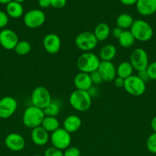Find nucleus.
<instances>
[{"instance_id": "4be33fe9", "label": "nucleus", "mask_w": 156, "mask_h": 156, "mask_svg": "<svg viewBox=\"0 0 156 156\" xmlns=\"http://www.w3.org/2000/svg\"><path fill=\"white\" fill-rule=\"evenodd\" d=\"M117 50L113 44H106L99 50V58L102 61H111L116 56Z\"/></svg>"}, {"instance_id": "e433bc0d", "label": "nucleus", "mask_w": 156, "mask_h": 156, "mask_svg": "<svg viewBox=\"0 0 156 156\" xmlns=\"http://www.w3.org/2000/svg\"><path fill=\"white\" fill-rule=\"evenodd\" d=\"M122 31H123V30H122V29L119 28V27H114V28H113V30H111V34L115 39L118 40L119 38V37H120V35L122 34Z\"/></svg>"}, {"instance_id": "473e14b6", "label": "nucleus", "mask_w": 156, "mask_h": 156, "mask_svg": "<svg viewBox=\"0 0 156 156\" xmlns=\"http://www.w3.org/2000/svg\"><path fill=\"white\" fill-rule=\"evenodd\" d=\"M64 156H80V151L77 147L69 146L64 150Z\"/></svg>"}, {"instance_id": "f03ea898", "label": "nucleus", "mask_w": 156, "mask_h": 156, "mask_svg": "<svg viewBox=\"0 0 156 156\" xmlns=\"http://www.w3.org/2000/svg\"><path fill=\"white\" fill-rule=\"evenodd\" d=\"M100 64L99 57L91 52H85L78 57L76 66L81 73L90 74L98 69Z\"/></svg>"}, {"instance_id": "a19ab883", "label": "nucleus", "mask_w": 156, "mask_h": 156, "mask_svg": "<svg viewBox=\"0 0 156 156\" xmlns=\"http://www.w3.org/2000/svg\"><path fill=\"white\" fill-rule=\"evenodd\" d=\"M151 127L154 133H156V116L153 117L151 120Z\"/></svg>"}, {"instance_id": "423d86ee", "label": "nucleus", "mask_w": 156, "mask_h": 156, "mask_svg": "<svg viewBox=\"0 0 156 156\" xmlns=\"http://www.w3.org/2000/svg\"><path fill=\"white\" fill-rule=\"evenodd\" d=\"M124 89L129 94L136 97L142 95L146 91V85L137 75H132L125 79Z\"/></svg>"}, {"instance_id": "a211bd4d", "label": "nucleus", "mask_w": 156, "mask_h": 156, "mask_svg": "<svg viewBox=\"0 0 156 156\" xmlns=\"http://www.w3.org/2000/svg\"><path fill=\"white\" fill-rule=\"evenodd\" d=\"M31 138L34 144L38 146H44L49 140L48 132L45 130L41 126L32 129Z\"/></svg>"}, {"instance_id": "4468645a", "label": "nucleus", "mask_w": 156, "mask_h": 156, "mask_svg": "<svg viewBox=\"0 0 156 156\" xmlns=\"http://www.w3.org/2000/svg\"><path fill=\"white\" fill-rule=\"evenodd\" d=\"M43 47L49 54H56L61 50V38L56 34H48L43 39Z\"/></svg>"}, {"instance_id": "c85d7f7f", "label": "nucleus", "mask_w": 156, "mask_h": 156, "mask_svg": "<svg viewBox=\"0 0 156 156\" xmlns=\"http://www.w3.org/2000/svg\"><path fill=\"white\" fill-rule=\"evenodd\" d=\"M146 148L149 152L156 154V133H153L146 140Z\"/></svg>"}, {"instance_id": "f704fd0d", "label": "nucleus", "mask_w": 156, "mask_h": 156, "mask_svg": "<svg viewBox=\"0 0 156 156\" xmlns=\"http://www.w3.org/2000/svg\"><path fill=\"white\" fill-rule=\"evenodd\" d=\"M67 4V0H50V6L54 9H62Z\"/></svg>"}, {"instance_id": "ddd939ff", "label": "nucleus", "mask_w": 156, "mask_h": 156, "mask_svg": "<svg viewBox=\"0 0 156 156\" xmlns=\"http://www.w3.org/2000/svg\"><path fill=\"white\" fill-rule=\"evenodd\" d=\"M5 145L12 152H20L25 146V140L21 134L11 133L5 139Z\"/></svg>"}, {"instance_id": "7ed1b4c3", "label": "nucleus", "mask_w": 156, "mask_h": 156, "mask_svg": "<svg viewBox=\"0 0 156 156\" xmlns=\"http://www.w3.org/2000/svg\"><path fill=\"white\" fill-rule=\"evenodd\" d=\"M44 117L45 115L42 109L32 105L24 110L22 116L23 124L27 128L34 129L41 126Z\"/></svg>"}, {"instance_id": "ea45409f", "label": "nucleus", "mask_w": 156, "mask_h": 156, "mask_svg": "<svg viewBox=\"0 0 156 156\" xmlns=\"http://www.w3.org/2000/svg\"><path fill=\"white\" fill-rule=\"evenodd\" d=\"M138 0H120L121 3L125 5H136L137 2Z\"/></svg>"}, {"instance_id": "dca6fc26", "label": "nucleus", "mask_w": 156, "mask_h": 156, "mask_svg": "<svg viewBox=\"0 0 156 156\" xmlns=\"http://www.w3.org/2000/svg\"><path fill=\"white\" fill-rule=\"evenodd\" d=\"M137 12L143 16H149L156 12V0H138Z\"/></svg>"}, {"instance_id": "c03bdc74", "label": "nucleus", "mask_w": 156, "mask_h": 156, "mask_svg": "<svg viewBox=\"0 0 156 156\" xmlns=\"http://www.w3.org/2000/svg\"><path fill=\"white\" fill-rule=\"evenodd\" d=\"M35 156H41V155H35Z\"/></svg>"}, {"instance_id": "2f4dec72", "label": "nucleus", "mask_w": 156, "mask_h": 156, "mask_svg": "<svg viewBox=\"0 0 156 156\" xmlns=\"http://www.w3.org/2000/svg\"><path fill=\"white\" fill-rule=\"evenodd\" d=\"M90 79H91L93 85H99V84H101L102 82H103L102 76H101L100 73L98 72V70L91 73L90 74Z\"/></svg>"}, {"instance_id": "4c0bfd02", "label": "nucleus", "mask_w": 156, "mask_h": 156, "mask_svg": "<svg viewBox=\"0 0 156 156\" xmlns=\"http://www.w3.org/2000/svg\"><path fill=\"white\" fill-rule=\"evenodd\" d=\"M114 82V85H116L117 88H123L124 84H125V79H122L120 77H116V79L113 80Z\"/></svg>"}, {"instance_id": "6e6552de", "label": "nucleus", "mask_w": 156, "mask_h": 156, "mask_svg": "<svg viewBox=\"0 0 156 156\" xmlns=\"http://www.w3.org/2000/svg\"><path fill=\"white\" fill-rule=\"evenodd\" d=\"M50 140L53 147L60 150H65L70 146L71 134L69 133L64 128H59L54 132L51 133Z\"/></svg>"}, {"instance_id": "c756f323", "label": "nucleus", "mask_w": 156, "mask_h": 156, "mask_svg": "<svg viewBox=\"0 0 156 156\" xmlns=\"http://www.w3.org/2000/svg\"><path fill=\"white\" fill-rule=\"evenodd\" d=\"M146 71L150 80H156V60L148 66Z\"/></svg>"}, {"instance_id": "2eb2a0df", "label": "nucleus", "mask_w": 156, "mask_h": 156, "mask_svg": "<svg viewBox=\"0 0 156 156\" xmlns=\"http://www.w3.org/2000/svg\"><path fill=\"white\" fill-rule=\"evenodd\" d=\"M103 82H113L116 78V68L111 61H102L98 68Z\"/></svg>"}, {"instance_id": "20e7f679", "label": "nucleus", "mask_w": 156, "mask_h": 156, "mask_svg": "<svg viewBox=\"0 0 156 156\" xmlns=\"http://www.w3.org/2000/svg\"><path fill=\"white\" fill-rule=\"evenodd\" d=\"M129 30L134 37L135 40L141 42L150 41L154 33L152 27L147 21L141 19L134 21Z\"/></svg>"}, {"instance_id": "0eeeda50", "label": "nucleus", "mask_w": 156, "mask_h": 156, "mask_svg": "<svg viewBox=\"0 0 156 156\" xmlns=\"http://www.w3.org/2000/svg\"><path fill=\"white\" fill-rule=\"evenodd\" d=\"M51 101L50 91L45 87L38 86L32 91L31 101L33 106L43 110L51 102Z\"/></svg>"}, {"instance_id": "b1692460", "label": "nucleus", "mask_w": 156, "mask_h": 156, "mask_svg": "<svg viewBox=\"0 0 156 156\" xmlns=\"http://www.w3.org/2000/svg\"><path fill=\"white\" fill-rule=\"evenodd\" d=\"M116 22L118 27L125 30L128 28H131L133 22H134V19H133L132 16L130 15L129 14L123 13L119 15L116 18Z\"/></svg>"}, {"instance_id": "6ab92c4d", "label": "nucleus", "mask_w": 156, "mask_h": 156, "mask_svg": "<svg viewBox=\"0 0 156 156\" xmlns=\"http://www.w3.org/2000/svg\"><path fill=\"white\" fill-rule=\"evenodd\" d=\"M82 125V120L76 115H69L63 122V128L69 133L76 132Z\"/></svg>"}, {"instance_id": "1a4fd4ad", "label": "nucleus", "mask_w": 156, "mask_h": 156, "mask_svg": "<svg viewBox=\"0 0 156 156\" xmlns=\"http://www.w3.org/2000/svg\"><path fill=\"white\" fill-rule=\"evenodd\" d=\"M46 20V15L40 9H32L24 15L23 21L24 25L31 29L38 28L44 24Z\"/></svg>"}, {"instance_id": "58836bf2", "label": "nucleus", "mask_w": 156, "mask_h": 156, "mask_svg": "<svg viewBox=\"0 0 156 156\" xmlns=\"http://www.w3.org/2000/svg\"><path fill=\"white\" fill-rule=\"evenodd\" d=\"M38 5L42 9H47L50 6V0H38Z\"/></svg>"}, {"instance_id": "9b49d317", "label": "nucleus", "mask_w": 156, "mask_h": 156, "mask_svg": "<svg viewBox=\"0 0 156 156\" xmlns=\"http://www.w3.org/2000/svg\"><path fill=\"white\" fill-rule=\"evenodd\" d=\"M18 102L11 96H6L0 99V118L8 119L16 111Z\"/></svg>"}, {"instance_id": "c9c22d12", "label": "nucleus", "mask_w": 156, "mask_h": 156, "mask_svg": "<svg viewBox=\"0 0 156 156\" xmlns=\"http://www.w3.org/2000/svg\"><path fill=\"white\" fill-rule=\"evenodd\" d=\"M137 76H139V78H140L141 79H142L143 82H145V83H146L148 81L150 80L149 77H148V73H147L146 69L145 70H142V71H139L138 72V74Z\"/></svg>"}, {"instance_id": "39448f33", "label": "nucleus", "mask_w": 156, "mask_h": 156, "mask_svg": "<svg viewBox=\"0 0 156 156\" xmlns=\"http://www.w3.org/2000/svg\"><path fill=\"white\" fill-rule=\"evenodd\" d=\"M99 41L94 36L93 32L84 31L75 38V45L79 50L85 52H90L96 48Z\"/></svg>"}, {"instance_id": "aec40b11", "label": "nucleus", "mask_w": 156, "mask_h": 156, "mask_svg": "<svg viewBox=\"0 0 156 156\" xmlns=\"http://www.w3.org/2000/svg\"><path fill=\"white\" fill-rule=\"evenodd\" d=\"M24 13V8L21 3H18L15 1H11L6 5V14L8 16L12 18H21Z\"/></svg>"}, {"instance_id": "393cba45", "label": "nucleus", "mask_w": 156, "mask_h": 156, "mask_svg": "<svg viewBox=\"0 0 156 156\" xmlns=\"http://www.w3.org/2000/svg\"><path fill=\"white\" fill-rule=\"evenodd\" d=\"M41 126L48 133H53L60 128V123L57 117L45 116L43 120Z\"/></svg>"}, {"instance_id": "37998d69", "label": "nucleus", "mask_w": 156, "mask_h": 156, "mask_svg": "<svg viewBox=\"0 0 156 156\" xmlns=\"http://www.w3.org/2000/svg\"><path fill=\"white\" fill-rule=\"evenodd\" d=\"M13 1H15V2H18V3H22V2H24V1H25V0H13Z\"/></svg>"}, {"instance_id": "a878e982", "label": "nucleus", "mask_w": 156, "mask_h": 156, "mask_svg": "<svg viewBox=\"0 0 156 156\" xmlns=\"http://www.w3.org/2000/svg\"><path fill=\"white\" fill-rule=\"evenodd\" d=\"M135 38L132 34L131 31L128 30H125L122 31V34L120 35L119 38L118 39L119 45L123 48H129L134 44Z\"/></svg>"}, {"instance_id": "72a5a7b5", "label": "nucleus", "mask_w": 156, "mask_h": 156, "mask_svg": "<svg viewBox=\"0 0 156 156\" xmlns=\"http://www.w3.org/2000/svg\"><path fill=\"white\" fill-rule=\"evenodd\" d=\"M9 23V16L6 12L0 10V29H4Z\"/></svg>"}, {"instance_id": "5701e85b", "label": "nucleus", "mask_w": 156, "mask_h": 156, "mask_svg": "<svg viewBox=\"0 0 156 156\" xmlns=\"http://www.w3.org/2000/svg\"><path fill=\"white\" fill-rule=\"evenodd\" d=\"M133 70H134V69H133L131 63L129 62L125 61V62H121L117 66V68H116V75H117L118 77L125 79L132 76Z\"/></svg>"}, {"instance_id": "79ce46f5", "label": "nucleus", "mask_w": 156, "mask_h": 156, "mask_svg": "<svg viewBox=\"0 0 156 156\" xmlns=\"http://www.w3.org/2000/svg\"><path fill=\"white\" fill-rule=\"evenodd\" d=\"M11 1H12V0H0V4L7 5L8 3L10 2Z\"/></svg>"}, {"instance_id": "412c9836", "label": "nucleus", "mask_w": 156, "mask_h": 156, "mask_svg": "<svg viewBox=\"0 0 156 156\" xmlns=\"http://www.w3.org/2000/svg\"><path fill=\"white\" fill-rule=\"evenodd\" d=\"M93 33L98 41H104L111 34V29L106 23H99L96 26Z\"/></svg>"}, {"instance_id": "f257e3e1", "label": "nucleus", "mask_w": 156, "mask_h": 156, "mask_svg": "<svg viewBox=\"0 0 156 156\" xmlns=\"http://www.w3.org/2000/svg\"><path fill=\"white\" fill-rule=\"evenodd\" d=\"M70 105L76 111L84 112L88 111L92 105V97L87 91L76 89L69 97Z\"/></svg>"}, {"instance_id": "f3484780", "label": "nucleus", "mask_w": 156, "mask_h": 156, "mask_svg": "<svg viewBox=\"0 0 156 156\" xmlns=\"http://www.w3.org/2000/svg\"><path fill=\"white\" fill-rule=\"evenodd\" d=\"M73 83L77 90L88 91L93 86L90 76L88 73H78L73 79Z\"/></svg>"}, {"instance_id": "cd10ccee", "label": "nucleus", "mask_w": 156, "mask_h": 156, "mask_svg": "<svg viewBox=\"0 0 156 156\" xmlns=\"http://www.w3.org/2000/svg\"><path fill=\"white\" fill-rule=\"evenodd\" d=\"M14 50L19 56H25L32 50V45L27 41H19Z\"/></svg>"}, {"instance_id": "f8f14e48", "label": "nucleus", "mask_w": 156, "mask_h": 156, "mask_svg": "<svg viewBox=\"0 0 156 156\" xmlns=\"http://www.w3.org/2000/svg\"><path fill=\"white\" fill-rule=\"evenodd\" d=\"M18 37L14 30L4 28L0 31V45L7 50H12L18 43Z\"/></svg>"}, {"instance_id": "bb28decb", "label": "nucleus", "mask_w": 156, "mask_h": 156, "mask_svg": "<svg viewBox=\"0 0 156 156\" xmlns=\"http://www.w3.org/2000/svg\"><path fill=\"white\" fill-rule=\"evenodd\" d=\"M43 111H44V115L47 117H56L61 111V106L58 102L51 101V102L44 109H43Z\"/></svg>"}, {"instance_id": "7c9ffc66", "label": "nucleus", "mask_w": 156, "mask_h": 156, "mask_svg": "<svg viewBox=\"0 0 156 156\" xmlns=\"http://www.w3.org/2000/svg\"><path fill=\"white\" fill-rule=\"evenodd\" d=\"M44 156H64V152H62V150H60L52 146L46 149Z\"/></svg>"}, {"instance_id": "9d476101", "label": "nucleus", "mask_w": 156, "mask_h": 156, "mask_svg": "<svg viewBox=\"0 0 156 156\" xmlns=\"http://www.w3.org/2000/svg\"><path fill=\"white\" fill-rule=\"evenodd\" d=\"M129 62L137 72L145 70L149 65L147 52L142 48H136L131 53Z\"/></svg>"}]
</instances>
